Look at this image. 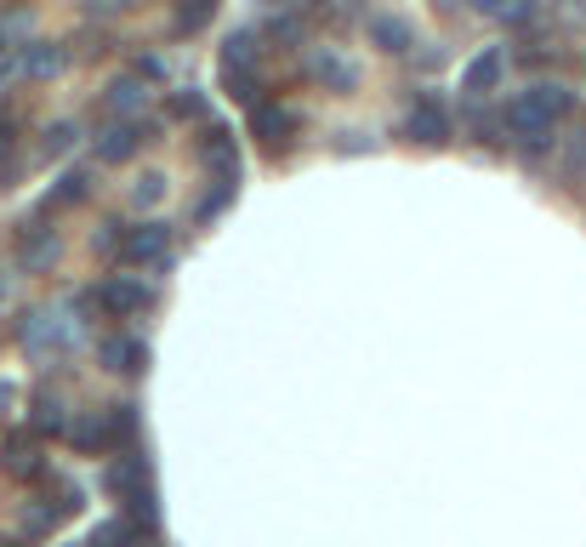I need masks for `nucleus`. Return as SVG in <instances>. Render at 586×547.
<instances>
[{
	"label": "nucleus",
	"instance_id": "nucleus-12",
	"mask_svg": "<svg viewBox=\"0 0 586 547\" xmlns=\"http://www.w3.org/2000/svg\"><path fill=\"white\" fill-rule=\"evenodd\" d=\"M302 69H308L319 86H330V92H353V86H359V69H353L347 58H337V52H330V46H319V52H308V63H302Z\"/></svg>",
	"mask_w": 586,
	"mask_h": 547
},
{
	"label": "nucleus",
	"instance_id": "nucleus-19",
	"mask_svg": "<svg viewBox=\"0 0 586 547\" xmlns=\"http://www.w3.org/2000/svg\"><path fill=\"white\" fill-rule=\"evenodd\" d=\"M155 536H143L132 519H109V525H97L91 531V547H148Z\"/></svg>",
	"mask_w": 586,
	"mask_h": 547
},
{
	"label": "nucleus",
	"instance_id": "nucleus-8",
	"mask_svg": "<svg viewBox=\"0 0 586 547\" xmlns=\"http://www.w3.org/2000/svg\"><path fill=\"white\" fill-rule=\"evenodd\" d=\"M63 439H69L81 457H103L109 445H114V434H109V411H81V416H74L69 428H63Z\"/></svg>",
	"mask_w": 586,
	"mask_h": 547
},
{
	"label": "nucleus",
	"instance_id": "nucleus-26",
	"mask_svg": "<svg viewBox=\"0 0 586 547\" xmlns=\"http://www.w3.org/2000/svg\"><path fill=\"white\" fill-rule=\"evenodd\" d=\"M160 194H166V178H160V171H143L137 189H132V200H137V206H155Z\"/></svg>",
	"mask_w": 586,
	"mask_h": 547
},
{
	"label": "nucleus",
	"instance_id": "nucleus-10",
	"mask_svg": "<svg viewBox=\"0 0 586 547\" xmlns=\"http://www.w3.org/2000/svg\"><path fill=\"white\" fill-rule=\"evenodd\" d=\"M0 467L12 479H46V457H40V439L35 434H12L7 451H0Z\"/></svg>",
	"mask_w": 586,
	"mask_h": 547
},
{
	"label": "nucleus",
	"instance_id": "nucleus-15",
	"mask_svg": "<svg viewBox=\"0 0 586 547\" xmlns=\"http://www.w3.org/2000/svg\"><path fill=\"white\" fill-rule=\"evenodd\" d=\"M17 263L29 268V274H40V268H52L58 263V234L52 229H23V240H17Z\"/></svg>",
	"mask_w": 586,
	"mask_h": 547
},
{
	"label": "nucleus",
	"instance_id": "nucleus-27",
	"mask_svg": "<svg viewBox=\"0 0 586 547\" xmlns=\"http://www.w3.org/2000/svg\"><path fill=\"white\" fill-rule=\"evenodd\" d=\"M12 148H17V114L0 109V166H12Z\"/></svg>",
	"mask_w": 586,
	"mask_h": 547
},
{
	"label": "nucleus",
	"instance_id": "nucleus-4",
	"mask_svg": "<svg viewBox=\"0 0 586 547\" xmlns=\"http://www.w3.org/2000/svg\"><path fill=\"white\" fill-rule=\"evenodd\" d=\"M148 143H155V126H148V120H120V126H109L103 137H97V160L120 166V160H132L137 148H148Z\"/></svg>",
	"mask_w": 586,
	"mask_h": 547
},
{
	"label": "nucleus",
	"instance_id": "nucleus-1",
	"mask_svg": "<svg viewBox=\"0 0 586 547\" xmlns=\"http://www.w3.org/2000/svg\"><path fill=\"white\" fill-rule=\"evenodd\" d=\"M404 137L422 143V148H439V143H450V109H444L432 92H422L416 104H411V114H404Z\"/></svg>",
	"mask_w": 586,
	"mask_h": 547
},
{
	"label": "nucleus",
	"instance_id": "nucleus-17",
	"mask_svg": "<svg viewBox=\"0 0 586 547\" xmlns=\"http://www.w3.org/2000/svg\"><path fill=\"white\" fill-rule=\"evenodd\" d=\"M370 40L381 46V52H411V23H404V17H393V12H376L370 17Z\"/></svg>",
	"mask_w": 586,
	"mask_h": 547
},
{
	"label": "nucleus",
	"instance_id": "nucleus-18",
	"mask_svg": "<svg viewBox=\"0 0 586 547\" xmlns=\"http://www.w3.org/2000/svg\"><path fill=\"white\" fill-rule=\"evenodd\" d=\"M222 86L234 92V97H240L245 109L268 104V97H263V81H257V69H251V63H222Z\"/></svg>",
	"mask_w": 586,
	"mask_h": 547
},
{
	"label": "nucleus",
	"instance_id": "nucleus-24",
	"mask_svg": "<svg viewBox=\"0 0 586 547\" xmlns=\"http://www.w3.org/2000/svg\"><path fill=\"white\" fill-rule=\"evenodd\" d=\"M166 114L171 120H199V114H206V92H171Z\"/></svg>",
	"mask_w": 586,
	"mask_h": 547
},
{
	"label": "nucleus",
	"instance_id": "nucleus-3",
	"mask_svg": "<svg viewBox=\"0 0 586 547\" xmlns=\"http://www.w3.org/2000/svg\"><path fill=\"white\" fill-rule=\"evenodd\" d=\"M17 342L29 348V354H40V360L46 354H63V348H69V326H63L52 308H35V314L17 319Z\"/></svg>",
	"mask_w": 586,
	"mask_h": 547
},
{
	"label": "nucleus",
	"instance_id": "nucleus-30",
	"mask_svg": "<svg viewBox=\"0 0 586 547\" xmlns=\"http://www.w3.org/2000/svg\"><path fill=\"white\" fill-rule=\"evenodd\" d=\"M473 7H478L484 17H506V7H513V0H473Z\"/></svg>",
	"mask_w": 586,
	"mask_h": 547
},
{
	"label": "nucleus",
	"instance_id": "nucleus-25",
	"mask_svg": "<svg viewBox=\"0 0 586 547\" xmlns=\"http://www.w3.org/2000/svg\"><path fill=\"white\" fill-rule=\"evenodd\" d=\"M257 46H263V40H251L245 29H240V35H228V46H222V63H251V69H257Z\"/></svg>",
	"mask_w": 586,
	"mask_h": 547
},
{
	"label": "nucleus",
	"instance_id": "nucleus-29",
	"mask_svg": "<svg viewBox=\"0 0 586 547\" xmlns=\"http://www.w3.org/2000/svg\"><path fill=\"white\" fill-rule=\"evenodd\" d=\"M228 200H234V189H217V194H206V200H199V217L211 222V217H217V211H222Z\"/></svg>",
	"mask_w": 586,
	"mask_h": 547
},
{
	"label": "nucleus",
	"instance_id": "nucleus-34",
	"mask_svg": "<svg viewBox=\"0 0 586 547\" xmlns=\"http://www.w3.org/2000/svg\"><path fill=\"white\" fill-rule=\"evenodd\" d=\"M581 12H586V0H581Z\"/></svg>",
	"mask_w": 586,
	"mask_h": 547
},
{
	"label": "nucleus",
	"instance_id": "nucleus-20",
	"mask_svg": "<svg viewBox=\"0 0 586 547\" xmlns=\"http://www.w3.org/2000/svg\"><path fill=\"white\" fill-rule=\"evenodd\" d=\"M211 12H217V0H176V7H171L176 35H199L211 23Z\"/></svg>",
	"mask_w": 586,
	"mask_h": 547
},
{
	"label": "nucleus",
	"instance_id": "nucleus-23",
	"mask_svg": "<svg viewBox=\"0 0 586 547\" xmlns=\"http://www.w3.org/2000/svg\"><path fill=\"white\" fill-rule=\"evenodd\" d=\"M63 428H69L63 405L52 400V393H35V434H63Z\"/></svg>",
	"mask_w": 586,
	"mask_h": 547
},
{
	"label": "nucleus",
	"instance_id": "nucleus-28",
	"mask_svg": "<svg viewBox=\"0 0 586 547\" xmlns=\"http://www.w3.org/2000/svg\"><path fill=\"white\" fill-rule=\"evenodd\" d=\"M69 137H74V126H69V120H58V126L46 132V143H40V155H46V160H52V155H63V148H69Z\"/></svg>",
	"mask_w": 586,
	"mask_h": 547
},
{
	"label": "nucleus",
	"instance_id": "nucleus-11",
	"mask_svg": "<svg viewBox=\"0 0 586 547\" xmlns=\"http://www.w3.org/2000/svg\"><path fill=\"white\" fill-rule=\"evenodd\" d=\"M97 360H103V370L143 377V370H148V348H143L137 337H103V342H97Z\"/></svg>",
	"mask_w": 586,
	"mask_h": 547
},
{
	"label": "nucleus",
	"instance_id": "nucleus-2",
	"mask_svg": "<svg viewBox=\"0 0 586 547\" xmlns=\"http://www.w3.org/2000/svg\"><path fill=\"white\" fill-rule=\"evenodd\" d=\"M171 257V229L166 222H143V229H132L120 240V263L125 268H160Z\"/></svg>",
	"mask_w": 586,
	"mask_h": 547
},
{
	"label": "nucleus",
	"instance_id": "nucleus-7",
	"mask_svg": "<svg viewBox=\"0 0 586 547\" xmlns=\"http://www.w3.org/2000/svg\"><path fill=\"white\" fill-rule=\"evenodd\" d=\"M518 104H524L535 120H541V126H558V120H564V114L575 109V92H570V86H558V81H535V86L518 97Z\"/></svg>",
	"mask_w": 586,
	"mask_h": 547
},
{
	"label": "nucleus",
	"instance_id": "nucleus-22",
	"mask_svg": "<svg viewBox=\"0 0 586 547\" xmlns=\"http://www.w3.org/2000/svg\"><path fill=\"white\" fill-rule=\"evenodd\" d=\"M103 109H109V114H137V109H143V81H114V86L103 92Z\"/></svg>",
	"mask_w": 586,
	"mask_h": 547
},
{
	"label": "nucleus",
	"instance_id": "nucleus-14",
	"mask_svg": "<svg viewBox=\"0 0 586 547\" xmlns=\"http://www.w3.org/2000/svg\"><path fill=\"white\" fill-rule=\"evenodd\" d=\"M109 490L120 496V502H132V496H148L155 485H148V462L132 451V457H120L114 467H109Z\"/></svg>",
	"mask_w": 586,
	"mask_h": 547
},
{
	"label": "nucleus",
	"instance_id": "nucleus-21",
	"mask_svg": "<svg viewBox=\"0 0 586 547\" xmlns=\"http://www.w3.org/2000/svg\"><path fill=\"white\" fill-rule=\"evenodd\" d=\"M74 200H86V171H63L58 189L40 200V211H63V206H74Z\"/></svg>",
	"mask_w": 586,
	"mask_h": 547
},
{
	"label": "nucleus",
	"instance_id": "nucleus-9",
	"mask_svg": "<svg viewBox=\"0 0 586 547\" xmlns=\"http://www.w3.org/2000/svg\"><path fill=\"white\" fill-rule=\"evenodd\" d=\"M155 296H148V285H137V280H125V274H114V280L97 291V308L103 314H114V319H132V314H143Z\"/></svg>",
	"mask_w": 586,
	"mask_h": 547
},
{
	"label": "nucleus",
	"instance_id": "nucleus-6",
	"mask_svg": "<svg viewBox=\"0 0 586 547\" xmlns=\"http://www.w3.org/2000/svg\"><path fill=\"white\" fill-rule=\"evenodd\" d=\"M251 137H257L268 155H279V148L296 137V114L279 109V104H257V109H251Z\"/></svg>",
	"mask_w": 586,
	"mask_h": 547
},
{
	"label": "nucleus",
	"instance_id": "nucleus-13",
	"mask_svg": "<svg viewBox=\"0 0 586 547\" xmlns=\"http://www.w3.org/2000/svg\"><path fill=\"white\" fill-rule=\"evenodd\" d=\"M501 69H506V52H501V46H484V52L467 63V74H462V92H473V97L496 92L501 86Z\"/></svg>",
	"mask_w": 586,
	"mask_h": 547
},
{
	"label": "nucleus",
	"instance_id": "nucleus-16",
	"mask_svg": "<svg viewBox=\"0 0 586 547\" xmlns=\"http://www.w3.org/2000/svg\"><path fill=\"white\" fill-rule=\"evenodd\" d=\"M69 63V52H63V46L58 40H40V46H29V52H23V74H29V81H52V74Z\"/></svg>",
	"mask_w": 586,
	"mask_h": 547
},
{
	"label": "nucleus",
	"instance_id": "nucleus-32",
	"mask_svg": "<svg viewBox=\"0 0 586 547\" xmlns=\"http://www.w3.org/2000/svg\"><path fill=\"white\" fill-rule=\"evenodd\" d=\"M0 547H17V542H12V536H0Z\"/></svg>",
	"mask_w": 586,
	"mask_h": 547
},
{
	"label": "nucleus",
	"instance_id": "nucleus-31",
	"mask_svg": "<svg viewBox=\"0 0 586 547\" xmlns=\"http://www.w3.org/2000/svg\"><path fill=\"white\" fill-rule=\"evenodd\" d=\"M7 74H12V63H0V86H7Z\"/></svg>",
	"mask_w": 586,
	"mask_h": 547
},
{
	"label": "nucleus",
	"instance_id": "nucleus-33",
	"mask_svg": "<svg viewBox=\"0 0 586 547\" xmlns=\"http://www.w3.org/2000/svg\"><path fill=\"white\" fill-rule=\"evenodd\" d=\"M0 46H7V35H0Z\"/></svg>",
	"mask_w": 586,
	"mask_h": 547
},
{
	"label": "nucleus",
	"instance_id": "nucleus-5",
	"mask_svg": "<svg viewBox=\"0 0 586 547\" xmlns=\"http://www.w3.org/2000/svg\"><path fill=\"white\" fill-rule=\"evenodd\" d=\"M199 160H206V166L217 171V183H222V189H234V183H240V148H234V132H228V126H206Z\"/></svg>",
	"mask_w": 586,
	"mask_h": 547
}]
</instances>
